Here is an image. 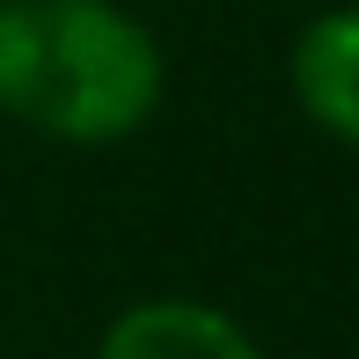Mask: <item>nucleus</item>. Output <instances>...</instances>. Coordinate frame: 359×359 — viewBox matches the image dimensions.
<instances>
[{
	"label": "nucleus",
	"mask_w": 359,
	"mask_h": 359,
	"mask_svg": "<svg viewBox=\"0 0 359 359\" xmlns=\"http://www.w3.org/2000/svg\"><path fill=\"white\" fill-rule=\"evenodd\" d=\"M169 95L161 37L125 0H0V118L52 147H125Z\"/></svg>",
	"instance_id": "obj_1"
},
{
	"label": "nucleus",
	"mask_w": 359,
	"mask_h": 359,
	"mask_svg": "<svg viewBox=\"0 0 359 359\" xmlns=\"http://www.w3.org/2000/svg\"><path fill=\"white\" fill-rule=\"evenodd\" d=\"M286 88L323 140L359 154V0L308 15L286 52Z\"/></svg>",
	"instance_id": "obj_2"
},
{
	"label": "nucleus",
	"mask_w": 359,
	"mask_h": 359,
	"mask_svg": "<svg viewBox=\"0 0 359 359\" xmlns=\"http://www.w3.org/2000/svg\"><path fill=\"white\" fill-rule=\"evenodd\" d=\"M95 359H264V345L198 293H154L103 323Z\"/></svg>",
	"instance_id": "obj_3"
}]
</instances>
